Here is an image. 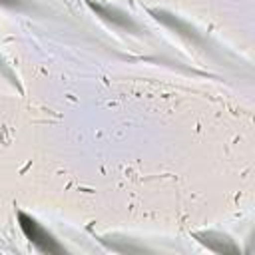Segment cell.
<instances>
[{
  "mask_svg": "<svg viewBox=\"0 0 255 255\" xmlns=\"http://www.w3.org/2000/svg\"><path fill=\"white\" fill-rule=\"evenodd\" d=\"M20 225H22V229H24L26 237H28L32 243H36L42 251H48V253L60 251V249H58V245L50 239V235H48L42 227H38V223H36L34 219H30V217H26L24 213H20Z\"/></svg>",
  "mask_w": 255,
  "mask_h": 255,
  "instance_id": "6da1fadb",
  "label": "cell"
}]
</instances>
